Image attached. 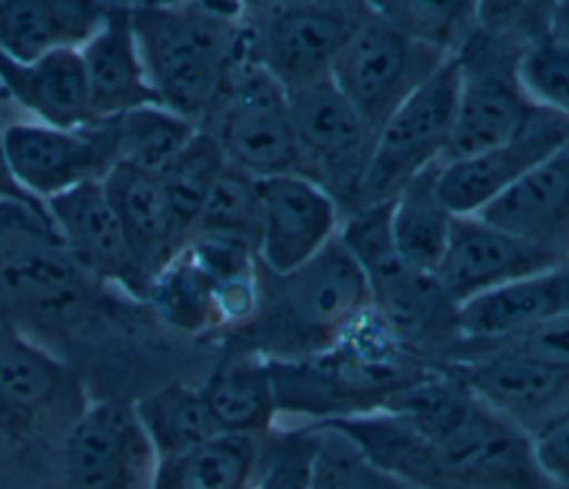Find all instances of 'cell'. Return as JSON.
<instances>
[{
  "label": "cell",
  "instance_id": "277c9868",
  "mask_svg": "<svg viewBox=\"0 0 569 489\" xmlns=\"http://www.w3.org/2000/svg\"><path fill=\"white\" fill-rule=\"evenodd\" d=\"M218 133L224 160L251 178L300 173L287 91L251 58L240 60L222 91Z\"/></svg>",
  "mask_w": 569,
  "mask_h": 489
},
{
  "label": "cell",
  "instance_id": "7402d4cb",
  "mask_svg": "<svg viewBox=\"0 0 569 489\" xmlns=\"http://www.w3.org/2000/svg\"><path fill=\"white\" fill-rule=\"evenodd\" d=\"M104 9L80 0H4L0 2V53L27 64L56 49H78L100 27Z\"/></svg>",
  "mask_w": 569,
  "mask_h": 489
},
{
  "label": "cell",
  "instance_id": "cb8c5ba5",
  "mask_svg": "<svg viewBox=\"0 0 569 489\" xmlns=\"http://www.w3.org/2000/svg\"><path fill=\"white\" fill-rule=\"evenodd\" d=\"M256 465L253 436L218 433L180 456L156 460L151 489H251Z\"/></svg>",
  "mask_w": 569,
  "mask_h": 489
},
{
  "label": "cell",
  "instance_id": "2e32d148",
  "mask_svg": "<svg viewBox=\"0 0 569 489\" xmlns=\"http://www.w3.org/2000/svg\"><path fill=\"white\" fill-rule=\"evenodd\" d=\"M476 216L567 260L569 140Z\"/></svg>",
  "mask_w": 569,
  "mask_h": 489
},
{
  "label": "cell",
  "instance_id": "44dd1931",
  "mask_svg": "<svg viewBox=\"0 0 569 489\" xmlns=\"http://www.w3.org/2000/svg\"><path fill=\"white\" fill-rule=\"evenodd\" d=\"M100 182L140 271L151 282L180 249L160 176L116 162Z\"/></svg>",
  "mask_w": 569,
  "mask_h": 489
},
{
  "label": "cell",
  "instance_id": "9a60e30c",
  "mask_svg": "<svg viewBox=\"0 0 569 489\" xmlns=\"http://www.w3.org/2000/svg\"><path fill=\"white\" fill-rule=\"evenodd\" d=\"M153 453L133 405L98 402L73 425L64 447L69 489H129Z\"/></svg>",
  "mask_w": 569,
  "mask_h": 489
},
{
  "label": "cell",
  "instance_id": "e0dca14e",
  "mask_svg": "<svg viewBox=\"0 0 569 489\" xmlns=\"http://www.w3.org/2000/svg\"><path fill=\"white\" fill-rule=\"evenodd\" d=\"M80 56L96 122L113 120L138 107H162L144 73L131 7H107L100 27L82 44Z\"/></svg>",
  "mask_w": 569,
  "mask_h": 489
},
{
  "label": "cell",
  "instance_id": "30bf717a",
  "mask_svg": "<svg viewBox=\"0 0 569 489\" xmlns=\"http://www.w3.org/2000/svg\"><path fill=\"white\" fill-rule=\"evenodd\" d=\"M567 140L569 118L538 107L509 140L469 158L442 160L438 196L451 216L478 213Z\"/></svg>",
  "mask_w": 569,
  "mask_h": 489
},
{
  "label": "cell",
  "instance_id": "ba28073f",
  "mask_svg": "<svg viewBox=\"0 0 569 489\" xmlns=\"http://www.w3.org/2000/svg\"><path fill=\"white\" fill-rule=\"evenodd\" d=\"M2 144L13 180L38 200L102 180L116 164L113 120L80 129L9 124L2 131Z\"/></svg>",
  "mask_w": 569,
  "mask_h": 489
},
{
  "label": "cell",
  "instance_id": "603a6c76",
  "mask_svg": "<svg viewBox=\"0 0 569 489\" xmlns=\"http://www.w3.org/2000/svg\"><path fill=\"white\" fill-rule=\"evenodd\" d=\"M438 167L440 162L418 173L391 200V233L398 256L409 269L427 276H436L453 218L436 189Z\"/></svg>",
  "mask_w": 569,
  "mask_h": 489
},
{
  "label": "cell",
  "instance_id": "d4e9b609",
  "mask_svg": "<svg viewBox=\"0 0 569 489\" xmlns=\"http://www.w3.org/2000/svg\"><path fill=\"white\" fill-rule=\"evenodd\" d=\"M200 391L222 433L256 436L273 420L276 398L267 360H227Z\"/></svg>",
  "mask_w": 569,
  "mask_h": 489
},
{
  "label": "cell",
  "instance_id": "5b68a950",
  "mask_svg": "<svg viewBox=\"0 0 569 489\" xmlns=\"http://www.w3.org/2000/svg\"><path fill=\"white\" fill-rule=\"evenodd\" d=\"M47 207L0 200V307L62 309L82 289Z\"/></svg>",
  "mask_w": 569,
  "mask_h": 489
},
{
  "label": "cell",
  "instance_id": "f1b7e54d",
  "mask_svg": "<svg viewBox=\"0 0 569 489\" xmlns=\"http://www.w3.org/2000/svg\"><path fill=\"white\" fill-rule=\"evenodd\" d=\"M116 162L160 176L196 136L193 122L164 107H138L113 118Z\"/></svg>",
  "mask_w": 569,
  "mask_h": 489
},
{
  "label": "cell",
  "instance_id": "ffe728a7",
  "mask_svg": "<svg viewBox=\"0 0 569 489\" xmlns=\"http://www.w3.org/2000/svg\"><path fill=\"white\" fill-rule=\"evenodd\" d=\"M0 84L47 127L80 129L96 122L80 49H56L27 64L0 53Z\"/></svg>",
  "mask_w": 569,
  "mask_h": 489
},
{
  "label": "cell",
  "instance_id": "52a82bcc",
  "mask_svg": "<svg viewBox=\"0 0 569 489\" xmlns=\"http://www.w3.org/2000/svg\"><path fill=\"white\" fill-rule=\"evenodd\" d=\"M273 278L280 282L276 307L284 333L318 353L371 307L367 278L338 238L300 269Z\"/></svg>",
  "mask_w": 569,
  "mask_h": 489
},
{
  "label": "cell",
  "instance_id": "4dcf8cb0",
  "mask_svg": "<svg viewBox=\"0 0 569 489\" xmlns=\"http://www.w3.org/2000/svg\"><path fill=\"white\" fill-rule=\"evenodd\" d=\"M258 224V180L227 162L200 209L193 238L238 242L256 253Z\"/></svg>",
  "mask_w": 569,
  "mask_h": 489
},
{
  "label": "cell",
  "instance_id": "d590c367",
  "mask_svg": "<svg viewBox=\"0 0 569 489\" xmlns=\"http://www.w3.org/2000/svg\"><path fill=\"white\" fill-rule=\"evenodd\" d=\"M529 449L538 473L569 485V409L547 418L529 438Z\"/></svg>",
  "mask_w": 569,
  "mask_h": 489
},
{
  "label": "cell",
  "instance_id": "8992f818",
  "mask_svg": "<svg viewBox=\"0 0 569 489\" xmlns=\"http://www.w3.org/2000/svg\"><path fill=\"white\" fill-rule=\"evenodd\" d=\"M287 98L302 176L318 182L331 198L347 193L356 200L376 140L371 127L331 78Z\"/></svg>",
  "mask_w": 569,
  "mask_h": 489
},
{
  "label": "cell",
  "instance_id": "6da1fadb",
  "mask_svg": "<svg viewBox=\"0 0 569 489\" xmlns=\"http://www.w3.org/2000/svg\"><path fill=\"white\" fill-rule=\"evenodd\" d=\"M238 7L140 4L131 24L147 80L164 109L193 122L222 98L244 40L231 24Z\"/></svg>",
  "mask_w": 569,
  "mask_h": 489
},
{
  "label": "cell",
  "instance_id": "3957f363",
  "mask_svg": "<svg viewBox=\"0 0 569 489\" xmlns=\"http://www.w3.org/2000/svg\"><path fill=\"white\" fill-rule=\"evenodd\" d=\"M458 89L460 62L453 53L385 120L356 193L358 209L393 200L418 173L445 160Z\"/></svg>",
  "mask_w": 569,
  "mask_h": 489
},
{
  "label": "cell",
  "instance_id": "4fadbf2b",
  "mask_svg": "<svg viewBox=\"0 0 569 489\" xmlns=\"http://www.w3.org/2000/svg\"><path fill=\"white\" fill-rule=\"evenodd\" d=\"M460 89L445 160H460L509 140L538 109L518 80V62L507 67L487 49L458 56Z\"/></svg>",
  "mask_w": 569,
  "mask_h": 489
},
{
  "label": "cell",
  "instance_id": "5bb4252c",
  "mask_svg": "<svg viewBox=\"0 0 569 489\" xmlns=\"http://www.w3.org/2000/svg\"><path fill=\"white\" fill-rule=\"evenodd\" d=\"M53 227L78 269L147 298L149 280L140 271L124 229L100 180L78 184L47 200Z\"/></svg>",
  "mask_w": 569,
  "mask_h": 489
},
{
  "label": "cell",
  "instance_id": "f546056e",
  "mask_svg": "<svg viewBox=\"0 0 569 489\" xmlns=\"http://www.w3.org/2000/svg\"><path fill=\"white\" fill-rule=\"evenodd\" d=\"M224 164L227 160L216 138L211 133L196 131L173 162L160 173L180 244L193 233L200 209Z\"/></svg>",
  "mask_w": 569,
  "mask_h": 489
},
{
  "label": "cell",
  "instance_id": "7a4b0ae2",
  "mask_svg": "<svg viewBox=\"0 0 569 489\" xmlns=\"http://www.w3.org/2000/svg\"><path fill=\"white\" fill-rule=\"evenodd\" d=\"M453 53L396 29L373 4H358L331 80L373 133Z\"/></svg>",
  "mask_w": 569,
  "mask_h": 489
},
{
  "label": "cell",
  "instance_id": "4316f807",
  "mask_svg": "<svg viewBox=\"0 0 569 489\" xmlns=\"http://www.w3.org/2000/svg\"><path fill=\"white\" fill-rule=\"evenodd\" d=\"M138 425L156 460L180 456L222 433L209 413L200 389L167 385L133 405Z\"/></svg>",
  "mask_w": 569,
  "mask_h": 489
},
{
  "label": "cell",
  "instance_id": "484cf974",
  "mask_svg": "<svg viewBox=\"0 0 569 489\" xmlns=\"http://www.w3.org/2000/svg\"><path fill=\"white\" fill-rule=\"evenodd\" d=\"M62 380V367L0 313V425L51 405Z\"/></svg>",
  "mask_w": 569,
  "mask_h": 489
},
{
  "label": "cell",
  "instance_id": "ac0fdd59",
  "mask_svg": "<svg viewBox=\"0 0 569 489\" xmlns=\"http://www.w3.org/2000/svg\"><path fill=\"white\" fill-rule=\"evenodd\" d=\"M562 313H569L567 262L458 305L453 309V325L471 345H496Z\"/></svg>",
  "mask_w": 569,
  "mask_h": 489
},
{
  "label": "cell",
  "instance_id": "7c38bea8",
  "mask_svg": "<svg viewBox=\"0 0 569 489\" xmlns=\"http://www.w3.org/2000/svg\"><path fill=\"white\" fill-rule=\"evenodd\" d=\"M356 7L327 2L276 4L256 38L258 62L289 93L331 78Z\"/></svg>",
  "mask_w": 569,
  "mask_h": 489
},
{
  "label": "cell",
  "instance_id": "74e56055",
  "mask_svg": "<svg viewBox=\"0 0 569 489\" xmlns=\"http://www.w3.org/2000/svg\"><path fill=\"white\" fill-rule=\"evenodd\" d=\"M549 38L569 42V2H560L556 7H551V16H549Z\"/></svg>",
  "mask_w": 569,
  "mask_h": 489
},
{
  "label": "cell",
  "instance_id": "9c48e42d",
  "mask_svg": "<svg viewBox=\"0 0 569 489\" xmlns=\"http://www.w3.org/2000/svg\"><path fill=\"white\" fill-rule=\"evenodd\" d=\"M567 262L553 251L536 247L480 216H453L436 280L456 309L458 305L507 282Z\"/></svg>",
  "mask_w": 569,
  "mask_h": 489
},
{
  "label": "cell",
  "instance_id": "8d00e7d4",
  "mask_svg": "<svg viewBox=\"0 0 569 489\" xmlns=\"http://www.w3.org/2000/svg\"><path fill=\"white\" fill-rule=\"evenodd\" d=\"M0 200H18L31 207H47L42 200H38L36 196L27 193L11 176L9 164H7V156H4V144H2V133H0Z\"/></svg>",
  "mask_w": 569,
  "mask_h": 489
},
{
  "label": "cell",
  "instance_id": "1f68e13d",
  "mask_svg": "<svg viewBox=\"0 0 569 489\" xmlns=\"http://www.w3.org/2000/svg\"><path fill=\"white\" fill-rule=\"evenodd\" d=\"M376 11L413 40L456 53L451 42L460 40L478 16L473 2H378Z\"/></svg>",
  "mask_w": 569,
  "mask_h": 489
},
{
  "label": "cell",
  "instance_id": "d6986e66",
  "mask_svg": "<svg viewBox=\"0 0 569 489\" xmlns=\"http://www.w3.org/2000/svg\"><path fill=\"white\" fill-rule=\"evenodd\" d=\"M449 373L509 422L542 413L569 396V371L502 351H478L453 365Z\"/></svg>",
  "mask_w": 569,
  "mask_h": 489
},
{
  "label": "cell",
  "instance_id": "836d02e7",
  "mask_svg": "<svg viewBox=\"0 0 569 489\" xmlns=\"http://www.w3.org/2000/svg\"><path fill=\"white\" fill-rule=\"evenodd\" d=\"M320 449L307 433L287 436L273 447L251 489H313Z\"/></svg>",
  "mask_w": 569,
  "mask_h": 489
},
{
  "label": "cell",
  "instance_id": "e575fe53",
  "mask_svg": "<svg viewBox=\"0 0 569 489\" xmlns=\"http://www.w3.org/2000/svg\"><path fill=\"white\" fill-rule=\"evenodd\" d=\"M480 351L513 353L551 369L569 371V313L545 320Z\"/></svg>",
  "mask_w": 569,
  "mask_h": 489
},
{
  "label": "cell",
  "instance_id": "83f0119b",
  "mask_svg": "<svg viewBox=\"0 0 569 489\" xmlns=\"http://www.w3.org/2000/svg\"><path fill=\"white\" fill-rule=\"evenodd\" d=\"M224 282L229 280H220L198 258L191 244H187L153 276L144 300H149L171 327L198 331L220 322L218 293Z\"/></svg>",
  "mask_w": 569,
  "mask_h": 489
},
{
  "label": "cell",
  "instance_id": "d6a6232c",
  "mask_svg": "<svg viewBox=\"0 0 569 489\" xmlns=\"http://www.w3.org/2000/svg\"><path fill=\"white\" fill-rule=\"evenodd\" d=\"M518 80L536 107L569 118V42L545 38L525 49Z\"/></svg>",
  "mask_w": 569,
  "mask_h": 489
},
{
  "label": "cell",
  "instance_id": "8fae6325",
  "mask_svg": "<svg viewBox=\"0 0 569 489\" xmlns=\"http://www.w3.org/2000/svg\"><path fill=\"white\" fill-rule=\"evenodd\" d=\"M260 265L271 276H287L336 240L340 222L336 200L300 173L258 180Z\"/></svg>",
  "mask_w": 569,
  "mask_h": 489
}]
</instances>
